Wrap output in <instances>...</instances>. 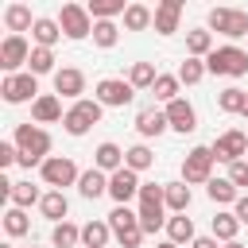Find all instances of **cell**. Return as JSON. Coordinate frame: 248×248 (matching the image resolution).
Returning <instances> with one entry per match:
<instances>
[{
    "label": "cell",
    "instance_id": "1",
    "mask_svg": "<svg viewBox=\"0 0 248 248\" xmlns=\"http://www.w3.org/2000/svg\"><path fill=\"white\" fill-rule=\"evenodd\" d=\"M12 143L19 147V167H43L46 159H50V132L43 128V124H16V136H12Z\"/></svg>",
    "mask_w": 248,
    "mask_h": 248
},
{
    "label": "cell",
    "instance_id": "2",
    "mask_svg": "<svg viewBox=\"0 0 248 248\" xmlns=\"http://www.w3.org/2000/svg\"><path fill=\"white\" fill-rule=\"evenodd\" d=\"M101 112H105V105H101V101H89V97H81V101H74V105L66 108V116H62V128H66L70 136H85L93 124H101Z\"/></svg>",
    "mask_w": 248,
    "mask_h": 248
},
{
    "label": "cell",
    "instance_id": "3",
    "mask_svg": "<svg viewBox=\"0 0 248 248\" xmlns=\"http://www.w3.org/2000/svg\"><path fill=\"white\" fill-rule=\"evenodd\" d=\"M205 70L209 74H221V78H240V74H248V50H240V46H217L209 58H205Z\"/></svg>",
    "mask_w": 248,
    "mask_h": 248
},
{
    "label": "cell",
    "instance_id": "4",
    "mask_svg": "<svg viewBox=\"0 0 248 248\" xmlns=\"http://www.w3.org/2000/svg\"><path fill=\"white\" fill-rule=\"evenodd\" d=\"M213 163H217V159H213L209 147H190L186 159H182V182H186V186H209Z\"/></svg>",
    "mask_w": 248,
    "mask_h": 248
},
{
    "label": "cell",
    "instance_id": "5",
    "mask_svg": "<svg viewBox=\"0 0 248 248\" xmlns=\"http://www.w3.org/2000/svg\"><path fill=\"white\" fill-rule=\"evenodd\" d=\"M39 174H43V182H46L50 190L78 186V178H81V170H78V163H74L70 155H50V159L39 167Z\"/></svg>",
    "mask_w": 248,
    "mask_h": 248
},
{
    "label": "cell",
    "instance_id": "6",
    "mask_svg": "<svg viewBox=\"0 0 248 248\" xmlns=\"http://www.w3.org/2000/svg\"><path fill=\"white\" fill-rule=\"evenodd\" d=\"M108 229H112V236L120 240V248H140V240H143L140 213H132L128 205H116V209L108 213Z\"/></svg>",
    "mask_w": 248,
    "mask_h": 248
},
{
    "label": "cell",
    "instance_id": "7",
    "mask_svg": "<svg viewBox=\"0 0 248 248\" xmlns=\"http://www.w3.org/2000/svg\"><path fill=\"white\" fill-rule=\"evenodd\" d=\"M0 93H4V101L8 105H23V101H39L43 93H39V78L31 74V70H23V74H8L4 81H0Z\"/></svg>",
    "mask_w": 248,
    "mask_h": 248
},
{
    "label": "cell",
    "instance_id": "8",
    "mask_svg": "<svg viewBox=\"0 0 248 248\" xmlns=\"http://www.w3.org/2000/svg\"><path fill=\"white\" fill-rule=\"evenodd\" d=\"M31 43L23 39V35H4V43H0V70H4V78L8 74H23V66L31 62Z\"/></svg>",
    "mask_w": 248,
    "mask_h": 248
},
{
    "label": "cell",
    "instance_id": "9",
    "mask_svg": "<svg viewBox=\"0 0 248 248\" xmlns=\"http://www.w3.org/2000/svg\"><path fill=\"white\" fill-rule=\"evenodd\" d=\"M132 97H136V89L128 78H101L93 85V101H101L105 108H124V105H132Z\"/></svg>",
    "mask_w": 248,
    "mask_h": 248
},
{
    "label": "cell",
    "instance_id": "10",
    "mask_svg": "<svg viewBox=\"0 0 248 248\" xmlns=\"http://www.w3.org/2000/svg\"><path fill=\"white\" fill-rule=\"evenodd\" d=\"M209 151H213V159L217 163H240L244 155H248V132H240V128H229V132H221L213 143H209Z\"/></svg>",
    "mask_w": 248,
    "mask_h": 248
},
{
    "label": "cell",
    "instance_id": "11",
    "mask_svg": "<svg viewBox=\"0 0 248 248\" xmlns=\"http://www.w3.org/2000/svg\"><path fill=\"white\" fill-rule=\"evenodd\" d=\"M58 27H62L66 39H89V35H93V16H89L85 4H62Z\"/></svg>",
    "mask_w": 248,
    "mask_h": 248
},
{
    "label": "cell",
    "instance_id": "12",
    "mask_svg": "<svg viewBox=\"0 0 248 248\" xmlns=\"http://www.w3.org/2000/svg\"><path fill=\"white\" fill-rule=\"evenodd\" d=\"M205 23H209V31H221L225 39L248 35V12H240V8H213Z\"/></svg>",
    "mask_w": 248,
    "mask_h": 248
},
{
    "label": "cell",
    "instance_id": "13",
    "mask_svg": "<svg viewBox=\"0 0 248 248\" xmlns=\"http://www.w3.org/2000/svg\"><path fill=\"white\" fill-rule=\"evenodd\" d=\"M140 174L136 170H128V167H120L116 174H108V198L116 202V205H128L132 198H140Z\"/></svg>",
    "mask_w": 248,
    "mask_h": 248
},
{
    "label": "cell",
    "instance_id": "14",
    "mask_svg": "<svg viewBox=\"0 0 248 248\" xmlns=\"http://www.w3.org/2000/svg\"><path fill=\"white\" fill-rule=\"evenodd\" d=\"M170 124H167V108H159V105H147V108H140L136 112V132L143 136V140H155V136H163Z\"/></svg>",
    "mask_w": 248,
    "mask_h": 248
},
{
    "label": "cell",
    "instance_id": "15",
    "mask_svg": "<svg viewBox=\"0 0 248 248\" xmlns=\"http://www.w3.org/2000/svg\"><path fill=\"white\" fill-rule=\"evenodd\" d=\"M54 93H58V97H70V101H81V93H85V74H81L78 66H62V70L54 74Z\"/></svg>",
    "mask_w": 248,
    "mask_h": 248
},
{
    "label": "cell",
    "instance_id": "16",
    "mask_svg": "<svg viewBox=\"0 0 248 248\" xmlns=\"http://www.w3.org/2000/svg\"><path fill=\"white\" fill-rule=\"evenodd\" d=\"M167 108V124L174 128V132H194L198 128V112H194V105L186 101V97H178V101H170V105H163Z\"/></svg>",
    "mask_w": 248,
    "mask_h": 248
},
{
    "label": "cell",
    "instance_id": "17",
    "mask_svg": "<svg viewBox=\"0 0 248 248\" xmlns=\"http://www.w3.org/2000/svg\"><path fill=\"white\" fill-rule=\"evenodd\" d=\"M66 112H62V97L58 93H43L35 105H31V124H54V120H62Z\"/></svg>",
    "mask_w": 248,
    "mask_h": 248
},
{
    "label": "cell",
    "instance_id": "18",
    "mask_svg": "<svg viewBox=\"0 0 248 248\" xmlns=\"http://www.w3.org/2000/svg\"><path fill=\"white\" fill-rule=\"evenodd\" d=\"M93 167H97V170H105V174H116V170L124 167V147H120V143H112V140L97 143V151H93Z\"/></svg>",
    "mask_w": 248,
    "mask_h": 248
},
{
    "label": "cell",
    "instance_id": "19",
    "mask_svg": "<svg viewBox=\"0 0 248 248\" xmlns=\"http://www.w3.org/2000/svg\"><path fill=\"white\" fill-rule=\"evenodd\" d=\"M178 19H182V0H163V4H155V31H159V35H174V31H178Z\"/></svg>",
    "mask_w": 248,
    "mask_h": 248
},
{
    "label": "cell",
    "instance_id": "20",
    "mask_svg": "<svg viewBox=\"0 0 248 248\" xmlns=\"http://www.w3.org/2000/svg\"><path fill=\"white\" fill-rule=\"evenodd\" d=\"M39 213H43L46 221L62 225V221H66V213H70V198H66V190H46V194H43V202H39Z\"/></svg>",
    "mask_w": 248,
    "mask_h": 248
},
{
    "label": "cell",
    "instance_id": "21",
    "mask_svg": "<svg viewBox=\"0 0 248 248\" xmlns=\"http://www.w3.org/2000/svg\"><path fill=\"white\" fill-rule=\"evenodd\" d=\"M78 194H81V198H89V202H97L101 194H108V174H105V170H97V167L81 170V178H78Z\"/></svg>",
    "mask_w": 248,
    "mask_h": 248
},
{
    "label": "cell",
    "instance_id": "22",
    "mask_svg": "<svg viewBox=\"0 0 248 248\" xmlns=\"http://www.w3.org/2000/svg\"><path fill=\"white\" fill-rule=\"evenodd\" d=\"M213 50H217V46H213V31H209V27L186 31V54H190V58H202V62H205Z\"/></svg>",
    "mask_w": 248,
    "mask_h": 248
},
{
    "label": "cell",
    "instance_id": "23",
    "mask_svg": "<svg viewBox=\"0 0 248 248\" xmlns=\"http://www.w3.org/2000/svg\"><path fill=\"white\" fill-rule=\"evenodd\" d=\"M4 27H8V35H23V31H31V27H35L31 8H27V4H8V8H4Z\"/></svg>",
    "mask_w": 248,
    "mask_h": 248
},
{
    "label": "cell",
    "instance_id": "24",
    "mask_svg": "<svg viewBox=\"0 0 248 248\" xmlns=\"http://www.w3.org/2000/svg\"><path fill=\"white\" fill-rule=\"evenodd\" d=\"M31 39H35V46H46V50H54V43L62 39V27H58V19H50V16H39V19H35V27H31Z\"/></svg>",
    "mask_w": 248,
    "mask_h": 248
},
{
    "label": "cell",
    "instance_id": "25",
    "mask_svg": "<svg viewBox=\"0 0 248 248\" xmlns=\"http://www.w3.org/2000/svg\"><path fill=\"white\" fill-rule=\"evenodd\" d=\"M194 221L186 217V213H174V217H167V240H174L178 248L182 244H194Z\"/></svg>",
    "mask_w": 248,
    "mask_h": 248
},
{
    "label": "cell",
    "instance_id": "26",
    "mask_svg": "<svg viewBox=\"0 0 248 248\" xmlns=\"http://www.w3.org/2000/svg\"><path fill=\"white\" fill-rule=\"evenodd\" d=\"M209 229H213V236H217L221 244H232V240H236V232H240V221H236V213L217 209V217L209 221Z\"/></svg>",
    "mask_w": 248,
    "mask_h": 248
},
{
    "label": "cell",
    "instance_id": "27",
    "mask_svg": "<svg viewBox=\"0 0 248 248\" xmlns=\"http://www.w3.org/2000/svg\"><path fill=\"white\" fill-rule=\"evenodd\" d=\"M217 108H221V112H232V116H244V112H248V93L236 89V85H229V89L217 93Z\"/></svg>",
    "mask_w": 248,
    "mask_h": 248
},
{
    "label": "cell",
    "instance_id": "28",
    "mask_svg": "<svg viewBox=\"0 0 248 248\" xmlns=\"http://www.w3.org/2000/svg\"><path fill=\"white\" fill-rule=\"evenodd\" d=\"M147 27H155V12H151L147 4H128V12H124V31H147Z\"/></svg>",
    "mask_w": 248,
    "mask_h": 248
},
{
    "label": "cell",
    "instance_id": "29",
    "mask_svg": "<svg viewBox=\"0 0 248 248\" xmlns=\"http://www.w3.org/2000/svg\"><path fill=\"white\" fill-rule=\"evenodd\" d=\"M124 167L128 170H151L155 167V151L147 147V143H136V147H124Z\"/></svg>",
    "mask_w": 248,
    "mask_h": 248
},
{
    "label": "cell",
    "instance_id": "30",
    "mask_svg": "<svg viewBox=\"0 0 248 248\" xmlns=\"http://www.w3.org/2000/svg\"><path fill=\"white\" fill-rule=\"evenodd\" d=\"M205 194H209V202H213V205H236V198H240V190H236L229 178H209Z\"/></svg>",
    "mask_w": 248,
    "mask_h": 248
},
{
    "label": "cell",
    "instance_id": "31",
    "mask_svg": "<svg viewBox=\"0 0 248 248\" xmlns=\"http://www.w3.org/2000/svg\"><path fill=\"white\" fill-rule=\"evenodd\" d=\"M89 8V16H93V23H101V19H124V12H128V4L124 0H89L85 4Z\"/></svg>",
    "mask_w": 248,
    "mask_h": 248
},
{
    "label": "cell",
    "instance_id": "32",
    "mask_svg": "<svg viewBox=\"0 0 248 248\" xmlns=\"http://www.w3.org/2000/svg\"><path fill=\"white\" fill-rule=\"evenodd\" d=\"M50 244L54 248H81V229L74 221H62V225L50 229Z\"/></svg>",
    "mask_w": 248,
    "mask_h": 248
},
{
    "label": "cell",
    "instance_id": "33",
    "mask_svg": "<svg viewBox=\"0 0 248 248\" xmlns=\"http://www.w3.org/2000/svg\"><path fill=\"white\" fill-rule=\"evenodd\" d=\"M108 236H112L108 221H89V225H81V248H105Z\"/></svg>",
    "mask_w": 248,
    "mask_h": 248
},
{
    "label": "cell",
    "instance_id": "34",
    "mask_svg": "<svg viewBox=\"0 0 248 248\" xmlns=\"http://www.w3.org/2000/svg\"><path fill=\"white\" fill-rule=\"evenodd\" d=\"M178 89H182V81H178V74H159V78H155V85H151V93H155V101H163V105H170V101H178Z\"/></svg>",
    "mask_w": 248,
    "mask_h": 248
},
{
    "label": "cell",
    "instance_id": "35",
    "mask_svg": "<svg viewBox=\"0 0 248 248\" xmlns=\"http://www.w3.org/2000/svg\"><path fill=\"white\" fill-rule=\"evenodd\" d=\"M8 202H12L16 209H27V205H39V202H43V190L31 186V182H16L12 194H8Z\"/></svg>",
    "mask_w": 248,
    "mask_h": 248
},
{
    "label": "cell",
    "instance_id": "36",
    "mask_svg": "<svg viewBox=\"0 0 248 248\" xmlns=\"http://www.w3.org/2000/svg\"><path fill=\"white\" fill-rule=\"evenodd\" d=\"M190 202H194V194H190L186 182H167V209L170 213H186Z\"/></svg>",
    "mask_w": 248,
    "mask_h": 248
},
{
    "label": "cell",
    "instance_id": "37",
    "mask_svg": "<svg viewBox=\"0 0 248 248\" xmlns=\"http://www.w3.org/2000/svg\"><path fill=\"white\" fill-rule=\"evenodd\" d=\"M93 43H97L101 50H112V46L120 43V27H116L112 19H101V23H93Z\"/></svg>",
    "mask_w": 248,
    "mask_h": 248
},
{
    "label": "cell",
    "instance_id": "38",
    "mask_svg": "<svg viewBox=\"0 0 248 248\" xmlns=\"http://www.w3.org/2000/svg\"><path fill=\"white\" fill-rule=\"evenodd\" d=\"M205 74H209V70H205L202 58H190V54H186V58L178 62V81H182V85H198Z\"/></svg>",
    "mask_w": 248,
    "mask_h": 248
},
{
    "label": "cell",
    "instance_id": "39",
    "mask_svg": "<svg viewBox=\"0 0 248 248\" xmlns=\"http://www.w3.org/2000/svg\"><path fill=\"white\" fill-rule=\"evenodd\" d=\"M155 62H132V70H128V81H132V89H151L155 85Z\"/></svg>",
    "mask_w": 248,
    "mask_h": 248
},
{
    "label": "cell",
    "instance_id": "40",
    "mask_svg": "<svg viewBox=\"0 0 248 248\" xmlns=\"http://www.w3.org/2000/svg\"><path fill=\"white\" fill-rule=\"evenodd\" d=\"M4 232H8V236H27V232H31L27 209H16V205H12V209L4 213Z\"/></svg>",
    "mask_w": 248,
    "mask_h": 248
},
{
    "label": "cell",
    "instance_id": "41",
    "mask_svg": "<svg viewBox=\"0 0 248 248\" xmlns=\"http://www.w3.org/2000/svg\"><path fill=\"white\" fill-rule=\"evenodd\" d=\"M27 70L39 78V74H58L54 70V50H46V46H35L31 50V62H27Z\"/></svg>",
    "mask_w": 248,
    "mask_h": 248
},
{
    "label": "cell",
    "instance_id": "42",
    "mask_svg": "<svg viewBox=\"0 0 248 248\" xmlns=\"http://www.w3.org/2000/svg\"><path fill=\"white\" fill-rule=\"evenodd\" d=\"M229 182H232L236 190H244V186H248V159H240V163H232V167H229Z\"/></svg>",
    "mask_w": 248,
    "mask_h": 248
},
{
    "label": "cell",
    "instance_id": "43",
    "mask_svg": "<svg viewBox=\"0 0 248 248\" xmlns=\"http://www.w3.org/2000/svg\"><path fill=\"white\" fill-rule=\"evenodd\" d=\"M12 163H19V147L16 143H0V170L12 167Z\"/></svg>",
    "mask_w": 248,
    "mask_h": 248
},
{
    "label": "cell",
    "instance_id": "44",
    "mask_svg": "<svg viewBox=\"0 0 248 248\" xmlns=\"http://www.w3.org/2000/svg\"><path fill=\"white\" fill-rule=\"evenodd\" d=\"M232 213H236V221H240V225H248V194H240V198H236Z\"/></svg>",
    "mask_w": 248,
    "mask_h": 248
},
{
    "label": "cell",
    "instance_id": "45",
    "mask_svg": "<svg viewBox=\"0 0 248 248\" xmlns=\"http://www.w3.org/2000/svg\"><path fill=\"white\" fill-rule=\"evenodd\" d=\"M190 248H221V240H217V236H194Z\"/></svg>",
    "mask_w": 248,
    "mask_h": 248
},
{
    "label": "cell",
    "instance_id": "46",
    "mask_svg": "<svg viewBox=\"0 0 248 248\" xmlns=\"http://www.w3.org/2000/svg\"><path fill=\"white\" fill-rule=\"evenodd\" d=\"M155 248H178V244H174V240H159Z\"/></svg>",
    "mask_w": 248,
    "mask_h": 248
},
{
    "label": "cell",
    "instance_id": "47",
    "mask_svg": "<svg viewBox=\"0 0 248 248\" xmlns=\"http://www.w3.org/2000/svg\"><path fill=\"white\" fill-rule=\"evenodd\" d=\"M221 248H244V244H240V240H232V244H221Z\"/></svg>",
    "mask_w": 248,
    "mask_h": 248
},
{
    "label": "cell",
    "instance_id": "48",
    "mask_svg": "<svg viewBox=\"0 0 248 248\" xmlns=\"http://www.w3.org/2000/svg\"><path fill=\"white\" fill-rule=\"evenodd\" d=\"M244 159H248V155H244Z\"/></svg>",
    "mask_w": 248,
    "mask_h": 248
},
{
    "label": "cell",
    "instance_id": "49",
    "mask_svg": "<svg viewBox=\"0 0 248 248\" xmlns=\"http://www.w3.org/2000/svg\"><path fill=\"white\" fill-rule=\"evenodd\" d=\"M244 116H248V112H244Z\"/></svg>",
    "mask_w": 248,
    "mask_h": 248
}]
</instances>
